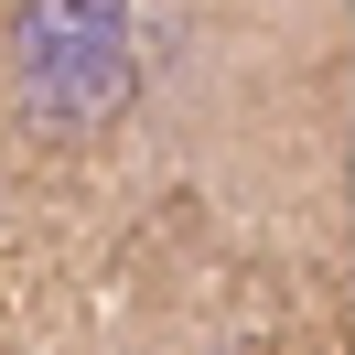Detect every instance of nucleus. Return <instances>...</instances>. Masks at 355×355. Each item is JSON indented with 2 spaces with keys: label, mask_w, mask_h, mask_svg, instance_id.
Returning <instances> with one entry per match:
<instances>
[{
  "label": "nucleus",
  "mask_w": 355,
  "mask_h": 355,
  "mask_svg": "<svg viewBox=\"0 0 355 355\" xmlns=\"http://www.w3.org/2000/svg\"><path fill=\"white\" fill-rule=\"evenodd\" d=\"M0 87L11 119L54 151H87L97 130H119L140 87V22L130 0H11L0 22Z\"/></svg>",
  "instance_id": "obj_1"
}]
</instances>
